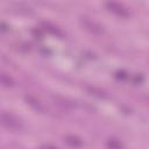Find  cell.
<instances>
[{
  "label": "cell",
  "mask_w": 149,
  "mask_h": 149,
  "mask_svg": "<svg viewBox=\"0 0 149 149\" xmlns=\"http://www.w3.org/2000/svg\"><path fill=\"white\" fill-rule=\"evenodd\" d=\"M0 125L9 130H20L22 128V121L12 113H0Z\"/></svg>",
  "instance_id": "6da1fadb"
},
{
  "label": "cell",
  "mask_w": 149,
  "mask_h": 149,
  "mask_svg": "<svg viewBox=\"0 0 149 149\" xmlns=\"http://www.w3.org/2000/svg\"><path fill=\"white\" fill-rule=\"evenodd\" d=\"M79 22L85 30H87L88 33H91L93 35H101L104 33V28L98 22H95V21H93L86 16H81L79 19Z\"/></svg>",
  "instance_id": "7a4b0ae2"
},
{
  "label": "cell",
  "mask_w": 149,
  "mask_h": 149,
  "mask_svg": "<svg viewBox=\"0 0 149 149\" xmlns=\"http://www.w3.org/2000/svg\"><path fill=\"white\" fill-rule=\"evenodd\" d=\"M106 7L109 12H112L113 14L118 15V16H121V17H127L129 16V12L128 9L121 5V3H118V2H106Z\"/></svg>",
  "instance_id": "3957f363"
},
{
  "label": "cell",
  "mask_w": 149,
  "mask_h": 149,
  "mask_svg": "<svg viewBox=\"0 0 149 149\" xmlns=\"http://www.w3.org/2000/svg\"><path fill=\"white\" fill-rule=\"evenodd\" d=\"M24 99H26L27 104H28L30 107H33L35 111H37V112H44V111H45V107H44V106L42 105V102H40V100H37L35 97H33V95H26Z\"/></svg>",
  "instance_id": "277c9868"
},
{
  "label": "cell",
  "mask_w": 149,
  "mask_h": 149,
  "mask_svg": "<svg viewBox=\"0 0 149 149\" xmlns=\"http://www.w3.org/2000/svg\"><path fill=\"white\" fill-rule=\"evenodd\" d=\"M64 141H65L69 146H71V147H73V148H80V147L83 146V141H81L78 136H74V135H68V136H65Z\"/></svg>",
  "instance_id": "5b68a950"
},
{
  "label": "cell",
  "mask_w": 149,
  "mask_h": 149,
  "mask_svg": "<svg viewBox=\"0 0 149 149\" xmlns=\"http://www.w3.org/2000/svg\"><path fill=\"white\" fill-rule=\"evenodd\" d=\"M0 84L2 86H6V87H12V86L15 85V81L9 74L0 72Z\"/></svg>",
  "instance_id": "8992f818"
},
{
  "label": "cell",
  "mask_w": 149,
  "mask_h": 149,
  "mask_svg": "<svg viewBox=\"0 0 149 149\" xmlns=\"http://www.w3.org/2000/svg\"><path fill=\"white\" fill-rule=\"evenodd\" d=\"M42 27H43V29L45 31H48V33H50L52 35H56V36H62L63 35V33L57 27H55L54 24H51L49 22H42Z\"/></svg>",
  "instance_id": "52a82bcc"
},
{
  "label": "cell",
  "mask_w": 149,
  "mask_h": 149,
  "mask_svg": "<svg viewBox=\"0 0 149 149\" xmlns=\"http://www.w3.org/2000/svg\"><path fill=\"white\" fill-rule=\"evenodd\" d=\"M86 90H87V92H88L91 95H94V97H97V98H106L105 91H102V90H100V88H98V87L87 86Z\"/></svg>",
  "instance_id": "ba28073f"
},
{
  "label": "cell",
  "mask_w": 149,
  "mask_h": 149,
  "mask_svg": "<svg viewBox=\"0 0 149 149\" xmlns=\"http://www.w3.org/2000/svg\"><path fill=\"white\" fill-rule=\"evenodd\" d=\"M107 148L108 149H122V144L119 140L114 139V137H111L107 140Z\"/></svg>",
  "instance_id": "9c48e42d"
},
{
  "label": "cell",
  "mask_w": 149,
  "mask_h": 149,
  "mask_svg": "<svg viewBox=\"0 0 149 149\" xmlns=\"http://www.w3.org/2000/svg\"><path fill=\"white\" fill-rule=\"evenodd\" d=\"M132 81H133L134 85H141L144 81V77L141 73H136L132 77Z\"/></svg>",
  "instance_id": "30bf717a"
},
{
  "label": "cell",
  "mask_w": 149,
  "mask_h": 149,
  "mask_svg": "<svg viewBox=\"0 0 149 149\" xmlns=\"http://www.w3.org/2000/svg\"><path fill=\"white\" fill-rule=\"evenodd\" d=\"M114 76H115V78L119 79V80H126V79L128 78V74H127L123 70H119V71H116Z\"/></svg>",
  "instance_id": "8fae6325"
},
{
  "label": "cell",
  "mask_w": 149,
  "mask_h": 149,
  "mask_svg": "<svg viewBox=\"0 0 149 149\" xmlns=\"http://www.w3.org/2000/svg\"><path fill=\"white\" fill-rule=\"evenodd\" d=\"M31 34H33L36 38H37V37H38V38H41V37H42V31H41V29L35 28V29H33V30H31Z\"/></svg>",
  "instance_id": "7c38bea8"
},
{
  "label": "cell",
  "mask_w": 149,
  "mask_h": 149,
  "mask_svg": "<svg viewBox=\"0 0 149 149\" xmlns=\"http://www.w3.org/2000/svg\"><path fill=\"white\" fill-rule=\"evenodd\" d=\"M8 26L7 24H5V23H2V22H0V30H3V31H7L8 30Z\"/></svg>",
  "instance_id": "4fadbf2b"
}]
</instances>
